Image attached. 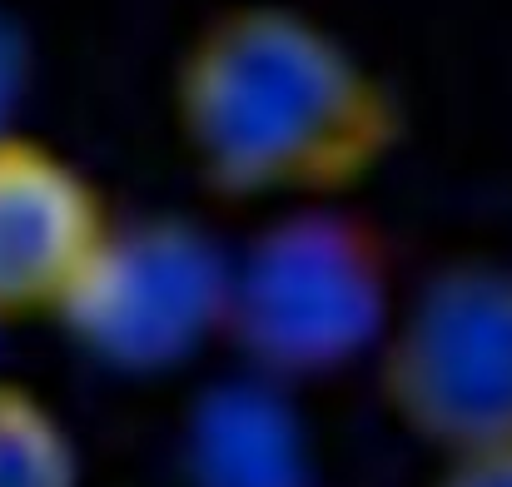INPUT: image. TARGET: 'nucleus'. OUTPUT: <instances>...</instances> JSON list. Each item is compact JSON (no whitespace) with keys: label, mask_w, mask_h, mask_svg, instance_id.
I'll return each mask as SVG.
<instances>
[{"label":"nucleus","mask_w":512,"mask_h":487,"mask_svg":"<svg viewBox=\"0 0 512 487\" xmlns=\"http://www.w3.org/2000/svg\"><path fill=\"white\" fill-rule=\"evenodd\" d=\"M398 423L443 458L512 448V274H438L383 353Z\"/></svg>","instance_id":"7ed1b4c3"},{"label":"nucleus","mask_w":512,"mask_h":487,"mask_svg":"<svg viewBox=\"0 0 512 487\" xmlns=\"http://www.w3.org/2000/svg\"><path fill=\"white\" fill-rule=\"evenodd\" d=\"M234 269L189 224L150 219L105 229L85 274L60 304L75 343L125 373H155L189 358L199 338L229 324Z\"/></svg>","instance_id":"20e7f679"},{"label":"nucleus","mask_w":512,"mask_h":487,"mask_svg":"<svg viewBox=\"0 0 512 487\" xmlns=\"http://www.w3.org/2000/svg\"><path fill=\"white\" fill-rule=\"evenodd\" d=\"M179 130L239 194H319L358 179L398 135L388 90L309 15L254 5L214 20L179 70Z\"/></svg>","instance_id":"f257e3e1"},{"label":"nucleus","mask_w":512,"mask_h":487,"mask_svg":"<svg viewBox=\"0 0 512 487\" xmlns=\"http://www.w3.org/2000/svg\"><path fill=\"white\" fill-rule=\"evenodd\" d=\"M0 487H80V453L60 413L0 383Z\"/></svg>","instance_id":"0eeeda50"},{"label":"nucleus","mask_w":512,"mask_h":487,"mask_svg":"<svg viewBox=\"0 0 512 487\" xmlns=\"http://www.w3.org/2000/svg\"><path fill=\"white\" fill-rule=\"evenodd\" d=\"M309 453L299 418L264 383L214 388L189 423L194 487H304Z\"/></svg>","instance_id":"423d86ee"},{"label":"nucleus","mask_w":512,"mask_h":487,"mask_svg":"<svg viewBox=\"0 0 512 487\" xmlns=\"http://www.w3.org/2000/svg\"><path fill=\"white\" fill-rule=\"evenodd\" d=\"M25 75H30V60H25V40L20 30L0 15V140L10 135V115L20 110V95H25Z\"/></svg>","instance_id":"1a4fd4ad"},{"label":"nucleus","mask_w":512,"mask_h":487,"mask_svg":"<svg viewBox=\"0 0 512 487\" xmlns=\"http://www.w3.org/2000/svg\"><path fill=\"white\" fill-rule=\"evenodd\" d=\"M433 487H512V448H483L463 458H443Z\"/></svg>","instance_id":"6e6552de"},{"label":"nucleus","mask_w":512,"mask_h":487,"mask_svg":"<svg viewBox=\"0 0 512 487\" xmlns=\"http://www.w3.org/2000/svg\"><path fill=\"white\" fill-rule=\"evenodd\" d=\"M105 239L90 184L50 150L0 140V314L60 309Z\"/></svg>","instance_id":"39448f33"},{"label":"nucleus","mask_w":512,"mask_h":487,"mask_svg":"<svg viewBox=\"0 0 512 487\" xmlns=\"http://www.w3.org/2000/svg\"><path fill=\"white\" fill-rule=\"evenodd\" d=\"M388 324L378 244L343 214H294L274 224L234 269L229 324L274 378L353 363Z\"/></svg>","instance_id":"f03ea898"}]
</instances>
